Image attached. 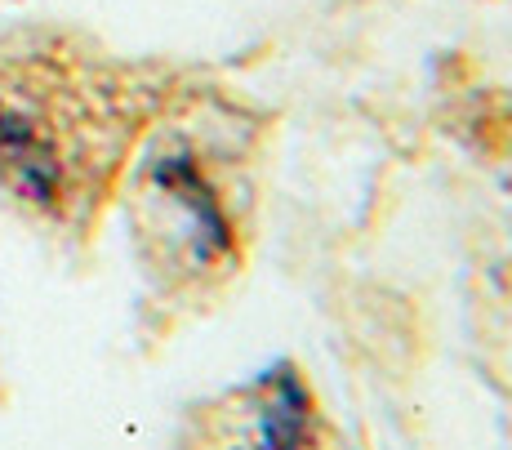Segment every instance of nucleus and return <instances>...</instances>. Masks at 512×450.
Returning <instances> with one entry per match:
<instances>
[{"label": "nucleus", "mask_w": 512, "mask_h": 450, "mask_svg": "<svg viewBox=\"0 0 512 450\" xmlns=\"http://www.w3.org/2000/svg\"><path fill=\"white\" fill-rule=\"evenodd\" d=\"M63 156L41 116L0 99V179L18 197L36 205H58L63 197Z\"/></svg>", "instance_id": "f257e3e1"}, {"label": "nucleus", "mask_w": 512, "mask_h": 450, "mask_svg": "<svg viewBox=\"0 0 512 450\" xmlns=\"http://www.w3.org/2000/svg\"><path fill=\"white\" fill-rule=\"evenodd\" d=\"M152 183L165 201L179 210V219L187 223V241H192V254L201 263L210 259H228L232 254V223L228 210L219 205V192L210 188V179L201 174V165L187 152H170L156 161Z\"/></svg>", "instance_id": "f03ea898"}]
</instances>
